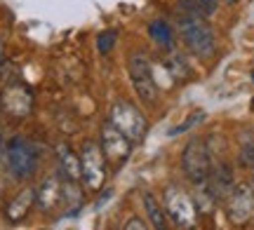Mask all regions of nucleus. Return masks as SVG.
I'll return each mask as SVG.
<instances>
[{"label": "nucleus", "instance_id": "nucleus-5", "mask_svg": "<svg viewBox=\"0 0 254 230\" xmlns=\"http://www.w3.org/2000/svg\"><path fill=\"white\" fill-rule=\"evenodd\" d=\"M127 71H129V80L134 85L136 96L144 103H153L158 99V85L153 80V71L151 64L141 52H132L127 59Z\"/></svg>", "mask_w": 254, "mask_h": 230}, {"label": "nucleus", "instance_id": "nucleus-18", "mask_svg": "<svg viewBox=\"0 0 254 230\" xmlns=\"http://www.w3.org/2000/svg\"><path fill=\"white\" fill-rule=\"evenodd\" d=\"M202 120H205V113H202V111H193L189 118L184 120L182 125H177L174 129H170V137H177V134H184V132H189V129H193L195 125H200Z\"/></svg>", "mask_w": 254, "mask_h": 230}, {"label": "nucleus", "instance_id": "nucleus-8", "mask_svg": "<svg viewBox=\"0 0 254 230\" xmlns=\"http://www.w3.org/2000/svg\"><path fill=\"white\" fill-rule=\"evenodd\" d=\"M101 153L106 157V162H111L116 167L123 165L129 157V153H132V141L111 120L104 122V127H101Z\"/></svg>", "mask_w": 254, "mask_h": 230}, {"label": "nucleus", "instance_id": "nucleus-21", "mask_svg": "<svg viewBox=\"0 0 254 230\" xmlns=\"http://www.w3.org/2000/svg\"><path fill=\"white\" fill-rule=\"evenodd\" d=\"M144 228H148V223H144L141 219H136V216H132V219L125 223V230H144Z\"/></svg>", "mask_w": 254, "mask_h": 230}, {"label": "nucleus", "instance_id": "nucleus-12", "mask_svg": "<svg viewBox=\"0 0 254 230\" xmlns=\"http://www.w3.org/2000/svg\"><path fill=\"white\" fill-rule=\"evenodd\" d=\"M33 202H36V190H33V188H24V190L17 193V197L7 204V209H5L7 219L12 223L24 221V219H26V214H28V209L33 207Z\"/></svg>", "mask_w": 254, "mask_h": 230}, {"label": "nucleus", "instance_id": "nucleus-9", "mask_svg": "<svg viewBox=\"0 0 254 230\" xmlns=\"http://www.w3.org/2000/svg\"><path fill=\"white\" fill-rule=\"evenodd\" d=\"M226 214L228 221H233L236 226H245L247 221L254 219V190L250 184L236 185L231 195L226 197Z\"/></svg>", "mask_w": 254, "mask_h": 230}, {"label": "nucleus", "instance_id": "nucleus-3", "mask_svg": "<svg viewBox=\"0 0 254 230\" xmlns=\"http://www.w3.org/2000/svg\"><path fill=\"white\" fill-rule=\"evenodd\" d=\"M165 214L174 221L177 228H193L195 226V204L182 185L170 184L163 193Z\"/></svg>", "mask_w": 254, "mask_h": 230}, {"label": "nucleus", "instance_id": "nucleus-4", "mask_svg": "<svg viewBox=\"0 0 254 230\" xmlns=\"http://www.w3.org/2000/svg\"><path fill=\"white\" fill-rule=\"evenodd\" d=\"M80 174L85 181V188L90 193L101 190L106 181V157L101 153V146L94 141H85L80 150Z\"/></svg>", "mask_w": 254, "mask_h": 230}, {"label": "nucleus", "instance_id": "nucleus-13", "mask_svg": "<svg viewBox=\"0 0 254 230\" xmlns=\"http://www.w3.org/2000/svg\"><path fill=\"white\" fill-rule=\"evenodd\" d=\"M62 200V184L57 181L55 176H50L45 179V184L40 185V190H38V207L43 209V212H50L52 207H57Z\"/></svg>", "mask_w": 254, "mask_h": 230}, {"label": "nucleus", "instance_id": "nucleus-11", "mask_svg": "<svg viewBox=\"0 0 254 230\" xmlns=\"http://www.w3.org/2000/svg\"><path fill=\"white\" fill-rule=\"evenodd\" d=\"M2 106L12 115H28L33 106V96L26 87H7L2 94Z\"/></svg>", "mask_w": 254, "mask_h": 230}, {"label": "nucleus", "instance_id": "nucleus-24", "mask_svg": "<svg viewBox=\"0 0 254 230\" xmlns=\"http://www.w3.org/2000/svg\"><path fill=\"white\" fill-rule=\"evenodd\" d=\"M252 106H254V99H252Z\"/></svg>", "mask_w": 254, "mask_h": 230}, {"label": "nucleus", "instance_id": "nucleus-2", "mask_svg": "<svg viewBox=\"0 0 254 230\" xmlns=\"http://www.w3.org/2000/svg\"><path fill=\"white\" fill-rule=\"evenodd\" d=\"M9 174L19 181H28L38 169V150L36 146L24 137H12L5 146Z\"/></svg>", "mask_w": 254, "mask_h": 230}, {"label": "nucleus", "instance_id": "nucleus-1", "mask_svg": "<svg viewBox=\"0 0 254 230\" xmlns=\"http://www.w3.org/2000/svg\"><path fill=\"white\" fill-rule=\"evenodd\" d=\"M179 33H182V40L193 54L202 56V59L214 54V47H217L214 31H212V26L207 24L205 17L193 14V12L179 14Z\"/></svg>", "mask_w": 254, "mask_h": 230}, {"label": "nucleus", "instance_id": "nucleus-16", "mask_svg": "<svg viewBox=\"0 0 254 230\" xmlns=\"http://www.w3.org/2000/svg\"><path fill=\"white\" fill-rule=\"evenodd\" d=\"M186 12H193V14H200V17H212L219 7V0H179Z\"/></svg>", "mask_w": 254, "mask_h": 230}, {"label": "nucleus", "instance_id": "nucleus-10", "mask_svg": "<svg viewBox=\"0 0 254 230\" xmlns=\"http://www.w3.org/2000/svg\"><path fill=\"white\" fill-rule=\"evenodd\" d=\"M205 185H207V190L212 193V197H214V200H224V197H228V195H231V190L236 188L231 167H228V165H219V167H214V169H209Z\"/></svg>", "mask_w": 254, "mask_h": 230}, {"label": "nucleus", "instance_id": "nucleus-15", "mask_svg": "<svg viewBox=\"0 0 254 230\" xmlns=\"http://www.w3.org/2000/svg\"><path fill=\"white\" fill-rule=\"evenodd\" d=\"M59 162H62V172L66 174V179L71 181V184H75V181H80V160L73 155L71 150H68V146H59Z\"/></svg>", "mask_w": 254, "mask_h": 230}, {"label": "nucleus", "instance_id": "nucleus-17", "mask_svg": "<svg viewBox=\"0 0 254 230\" xmlns=\"http://www.w3.org/2000/svg\"><path fill=\"white\" fill-rule=\"evenodd\" d=\"M148 36H151V40L158 43L160 47L172 45V31H170V26H167V21H163V19L151 21V26H148Z\"/></svg>", "mask_w": 254, "mask_h": 230}, {"label": "nucleus", "instance_id": "nucleus-14", "mask_svg": "<svg viewBox=\"0 0 254 230\" xmlns=\"http://www.w3.org/2000/svg\"><path fill=\"white\" fill-rule=\"evenodd\" d=\"M144 209H146L148 221H151V228H155V230L167 228V214H165L163 204L158 202L151 193H144Z\"/></svg>", "mask_w": 254, "mask_h": 230}, {"label": "nucleus", "instance_id": "nucleus-7", "mask_svg": "<svg viewBox=\"0 0 254 230\" xmlns=\"http://www.w3.org/2000/svg\"><path fill=\"white\" fill-rule=\"evenodd\" d=\"M182 167H184V174L189 176L195 185L207 181V174L212 167H209L207 148H205L202 141L190 138L189 143H186V148H184V153H182Z\"/></svg>", "mask_w": 254, "mask_h": 230}, {"label": "nucleus", "instance_id": "nucleus-22", "mask_svg": "<svg viewBox=\"0 0 254 230\" xmlns=\"http://www.w3.org/2000/svg\"><path fill=\"white\" fill-rule=\"evenodd\" d=\"M224 2H228V5H236V2H240V0H224Z\"/></svg>", "mask_w": 254, "mask_h": 230}, {"label": "nucleus", "instance_id": "nucleus-19", "mask_svg": "<svg viewBox=\"0 0 254 230\" xmlns=\"http://www.w3.org/2000/svg\"><path fill=\"white\" fill-rule=\"evenodd\" d=\"M116 40H118V33L116 31H104L97 36V49H99L101 54H109L111 49L116 47Z\"/></svg>", "mask_w": 254, "mask_h": 230}, {"label": "nucleus", "instance_id": "nucleus-20", "mask_svg": "<svg viewBox=\"0 0 254 230\" xmlns=\"http://www.w3.org/2000/svg\"><path fill=\"white\" fill-rule=\"evenodd\" d=\"M238 160H240V165H243V167H250V169H254V143H247V146L240 148Z\"/></svg>", "mask_w": 254, "mask_h": 230}, {"label": "nucleus", "instance_id": "nucleus-23", "mask_svg": "<svg viewBox=\"0 0 254 230\" xmlns=\"http://www.w3.org/2000/svg\"><path fill=\"white\" fill-rule=\"evenodd\" d=\"M0 61H2V40H0Z\"/></svg>", "mask_w": 254, "mask_h": 230}, {"label": "nucleus", "instance_id": "nucleus-6", "mask_svg": "<svg viewBox=\"0 0 254 230\" xmlns=\"http://www.w3.org/2000/svg\"><path fill=\"white\" fill-rule=\"evenodd\" d=\"M109 120L116 127L125 134L132 143H139L146 134V118L141 115V111L136 108L134 103L129 101H116L111 108Z\"/></svg>", "mask_w": 254, "mask_h": 230}]
</instances>
